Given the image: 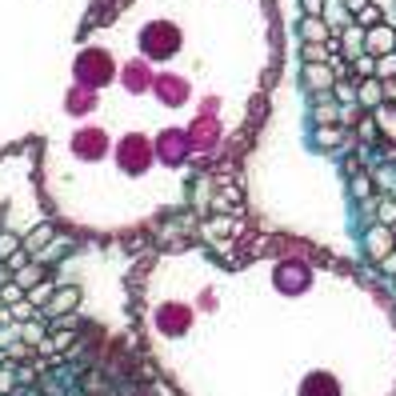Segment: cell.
<instances>
[{
    "label": "cell",
    "mask_w": 396,
    "mask_h": 396,
    "mask_svg": "<svg viewBox=\"0 0 396 396\" xmlns=\"http://www.w3.org/2000/svg\"><path fill=\"white\" fill-rule=\"evenodd\" d=\"M352 137L360 140V144H373V140H376V120L373 117L356 120V124H352Z\"/></svg>",
    "instance_id": "11"
},
{
    "label": "cell",
    "mask_w": 396,
    "mask_h": 396,
    "mask_svg": "<svg viewBox=\"0 0 396 396\" xmlns=\"http://www.w3.org/2000/svg\"><path fill=\"white\" fill-rule=\"evenodd\" d=\"M393 248H396V236H393V229H384V224H376L373 233L364 236V253H369V260H376V264L388 257Z\"/></svg>",
    "instance_id": "2"
},
{
    "label": "cell",
    "mask_w": 396,
    "mask_h": 396,
    "mask_svg": "<svg viewBox=\"0 0 396 396\" xmlns=\"http://www.w3.org/2000/svg\"><path fill=\"white\" fill-rule=\"evenodd\" d=\"M380 84H384V96L396 104V76H393V80H380Z\"/></svg>",
    "instance_id": "21"
},
{
    "label": "cell",
    "mask_w": 396,
    "mask_h": 396,
    "mask_svg": "<svg viewBox=\"0 0 396 396\" xmlns=\"http://www.w3.org/2000/svg\"><path fill=\"white\" fill-rule=\"evenodd\" d=\"M352 24H360V28H373V24H380V8H376V4H364V8L352 16Z\"/></svg>",
    "instance_id": "14"
},
{
    "label": "cell",
    "mask_w": 396,
    "mask_h": 396,
    "mask_svg": "<svg viewBox=\"0 0 396 396\" xmlns=\"http://www.w3.org/2000/svg\"><path fill=\"white\" fill-rule=\"evenodd\" d=\"M356 120H360L356 104H340V113H336V128H349V124H356Z\"/></svg>",
    "instance_id": "16"
},
{
    "label": "cell",
    "mask_w": 396,
    "mask_h": 396,
    "mask_svg": "<svg viewBox=\"0 0 396 396\" xmlns=\"http://www.w3.org/2000/svg\"><path fill=\"white\" fill-rule=\"evenodd\" d=\"M393 76H396V52L376 56V80H393Z\"/></svg>",
    "instance_id": "13"
},
{
    "label": "cell",
    "mask_w": 396,
    "mask_h": 396,
    "mask_svg": "<svg viewBox=\"0 0 396 396\" xmlns=\"http://www.w3.org/2000/svg\"><path fill=\"white\" fill-rule=\"evenodd\" d=\"M352 192H356V196H369V192H373V180H369V176H352Z\"/></svg>",
    "instance_id": "18"
},
{
    "label": "cell",
    "mask_w": 396,
    "mask_h": 396,
    "mask_svg": "<svg viewBox=\"0 0 396 396\" xmlns=\"http://www.w3.org/2000/svg\"><path fill=\"white\" fill-rule=\"evenodd\" d=\"M364 4H373V0H345V8H349V16H356Z\"/></svg>",
    "instance_id": "20"
},
{
    "label": "cell",
    "mask_w": 396,
    "mask_h": 396,
    "mask_svg": "<svg viewBox=\"0 0 396 396\" xmlns=\"http://www.w3.org/2000/svg\"><path fill=\"white\" fill-rule=\"evenodd\" d=\"M332 84H336L332 65H304V89L308 93H332Z\"/></svg>",
    "instance_id": "3"
},
{
    "label": "cell",
    "mask_w": 396,
    "mask_h": 396,
    "mask_svg": "<svg viewBox=\"0 0 396 396\" xmlns=\"http://www.w3.org/2000/svg\"><path fill=\"white\" fill-rule=\"evenodd\" d=\"M380 268H384L388 277H396V248H393V253H388V257H384V260H380Z\"/></svg>",
    "instance_id": "19"
},
{
    "label": "cell",
    "mask_w": 396,
    "mask_h": 396,
    "mask_svg": "<svg viewBox=\"0 0 396 396\" xmlns=\"http://www.w3.org/2000/svg\"><path fill=\"white\" fill-rule=\"evenodd\" d=\"M364 52L369 56H388L396 52V28L393 24H373V28H364Z\"/></svg>",
    "instance_id": "1"
},
{
    "label": "cell",
    "mask_w": 396,
    "mask_h": 396,
    "mask_svg": "<svg viewBox=\"0 0 396 396\" xmlns=\"http://www.w3.org/2000/svg\"><path fill=\"white\" fill-rule=\"evenodd\" d=\"M304 16H325V0H301Z\"/></svg>",
    "instance_id": "17"
},
{
    "label": "cell",
    "mask_w": 396,
    "mask_h": 396,
    "mask_svg": "<svg viewBox=\"0 0 396 396\" xmlns=\"http://www.w3.org/2000/svg\"><path fill=\"white\" fill-rule=\"evenodd\" d=\"M301 60L304 65H328L332 52H328V45H301Z\"/></svg>",
    "instance_id": "8"
},
{
    "label": "cell",
    "mask_w": 396,
    "mask_h": 396,
    "mask_svg": "<svg viewBox=\"0 0 396 396\" xmlns=\"http://www.w3.org/2000/svg\"><path fill=\"white\" fill-rule=\"evenodd\" d=\"M356 104H364V108H380L384 104V84L376 80V76H369V80H360V89H356Z\"/></svg>",
    "instance_id": "5"
},
{
    "label": "cell",
    "mask_w": 396,
    "mask_h": 396,
    "mask_svg": "<svg viewBox=\"0 0 396 396\" xmlns=\"http://www.w3.org/2000/svg\"><path fill=\"white\" fill-rule=\"evenodd\" d=\"M352 72H356V80H369V76H376V56L360 52V56L352 60Z\"/></svg>",
    "instance_id": "10"
},
{
    "label": "cell",
    "mask_w": 396,
    "mask_h": 396,
    "mask_svg": "<svg viewBox=\"0 0 396 396\" xmlns=\"http://www.w3.org/2000/svg\"><path fill=\"white\" fill-rule=\"evenodd\" d=\"M316 140H321V148H336V144L345 140V128H336V124H325V128L316 132Z\"/></svg>",
    "instance_id": "12"
},
{
    "label": "cell",
    "mask_w": 396,
    "mask_h": 396,
    "mask_svg": "<svg viewBox=\"0 0 396 396\" xmlns=\"http://www.w3.org/2000/svg\"><path fill=\"white\" fill-rule=\"evenodd\" d=\"M373 205H376L380 224H384V229H393V224H396V196H380V200H373Z\"/></svg>",
    "instance_id": "9"
},
{
    "label": "cell",
    "mask_w": 396,
    "mask_h": 396,
    "mask_svg": "<svg viewBox=\"0 0 396 396\" xmlns=\"http://www.w3.org/2000/svg\"><path fill=\"white\" fill-rule=\"evenodd\" d=\"M296 32H301L304 45H325L328 36H332V28H328L325 16H304V21L296 24Z\"/></svg>",
    "instance_id": "4"
},
{
    "label": "cell",
    "mask_w": 396,
    "mask_h": 396,
    "mask_svg": "<svg viewBox=\"0 0 396 396\" xmlns=\"http://www.w3.org/2000/svg\"><path fill=\"white\" fill-rule=\"evenodd\" d=\"M336 113H340V104H336V96H316V120L321 124H336Z\"/></svg>",
    "instance_id": "7"
},
{
    "label": "cell",
    "mask_w": 396,
    "mask_h": 396,
    "mask_svg": "<svg viewBox=\"0 0 396 396\" xmlns=\"http://www.w3.org/2000/svg\"><path fill=\"white\" fill-rule=\"evenodd\" d=\"M373 120H376V128L384 132V140H393L396 144V104H380L373 113Z\"/></svg>",
    "instance_id": "6"
},
{
    "label": "cell",
    "mask_w": 396,
    "mask_h": 396,
    "mask_svg": "<svg viewBox=\"0 0 396 396\" xmlns=\"http://www.w3.org/2000/svg\"><path fill=\"white\" fill-rule=\"evenodd\" d=\"M332 96H336V104H356V89H352L349 80H336V84H332Z\"/></svg>",
    "instance_id": "15"
}]
</instances>
